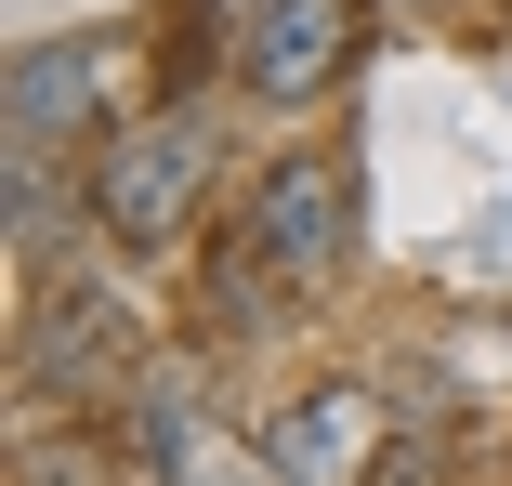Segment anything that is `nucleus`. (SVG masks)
<instances>
[{
	"instance_id": "f03ea898",
	"label": "nucleus",
	"mask_w": 512,
	"mask_h": 486,
	"mask_svg": "<svg viewBox=\"0 0 512 486\" xmlns=\"http://www.w3.org/2000/svg\"><path fill=\"white\" fill-rule=\"evenodd\" d=\"M197 198H211V119H119L79 171L92 237H119V250H171L197 224Z\"/></svg>"
},
{
	"instance_id": "39448f33",
	"label": "nucleus",
	"mask_w": 512,
	"mask_h": 486,
	"mask_svg": "<svg viewBox=\"0 0 512 486\" xmlns=\"http://www.w3.org/2000/svg\"><path fill=\"white\" fill-rule=\"evenodd\" d=\"M27 368H40V395H119L132 381V303L119 289H53Z\"/></svg>"
},
{
	"instance_id": "423d86ee",
	"label": "nucleus",
	"mask_w": 512,
	"mask_h": 486,
	"mask_svg": "<svg viewBox=\"0 0 512 486\" xmlns=\"http://www.w3.org/2000/svg\"><path fill=\"white\" fill-rule=\"evenodd\" d=\"M132 408H145V460H158L171 486H289L263 447H224L211 421H197V395H184L171 368H145V381H132Z\"/></svg>"
},
{
	"instance_id": "0eeeda50",
	"label": "nucleus",
	"mask_w": 512,
	"mask_h": 486,
	"mask_svg": "<svg viewBox=\"0 0 512 486\" xmlns=\"http://www.w3.org/2000/svg\"><path fill=\"white\" fill-rule=\"evenodd\" d=\"M106 79H119V53H106V40H27V53H14V145L79 132L92 106H106Z\"/></svg>"
},
{
	"instance_id": "20e7f679",
	"label": "nucleus",
	"mask_w": 512,
	"mask_h": 486,
	"mask_svg": "<svg viewBox=\"0 0 512 486\" xmlns=\"http://www.w3.org/2000/svg\"><path fill=\"white\" fill-rule=\"evenodd\" d=\"M368 447H381V408L355 395V381H302V395L263 421V460H276L289 486H355Z\"/></svg>"
},
{
	"instance_id": "1a4fd4ad",
	"label": "nucleus",
	"mask_w": 512,
	"mask_h": 486,
	"mask_svg": "<svg viewBox=\"0 0 512 486\" xmlns=\"http://www.w3.org/2000/svg\"><path fill=\"white\" fill-rule=\"evenodd\" d=\"M407 14H434V0H407Z\"/></svg>"
},
{
	"instance_id": "6e6552de",
	"label": "nucleus",
	"mask_w": 512,
	"mask_h": 486,
	"mask_svg": "<svg viewBox=\"0 0 512 486\" xmlns=\"http://www.w3.org/2000/svg\"><path fill=\"white\" fill-rule=\"evenodd\" d=\"M53 224H66V198H53V145H14V250L40 263Z\"/></svg>"
},
{
	"instance_id": "7ed1b4c3",
	"label": "nucleus",
	"mask_w": 512,
	"mask_h": 486,
	"mask_svg": "<svg viewBox=\"0 0 512 486\" xmlns=\"http://www.w3.org/2000/svg\"><path fill=\"white\" fill-rule=\"evenodd\" d=\"M342 66H355V0H250V27H237L250 106H316Z\"/></svg>"
},
{
	"instance_id": "f257e3e1",
	"label": "nucleus",
	"mask_w": 512,
	"mask_h": 486,
	"mask_svg": "<svg viewBox=\"0 0 512 486\" xmlns=\"http://www.w3.org/2000/svg\"><path fill=\"white\" fill-rule=\"evenodd\" d=\"M355 263V171L342 158H276L237 211V289L263 303H302V289H329Z\"/></svg>"
}]
</instances>
